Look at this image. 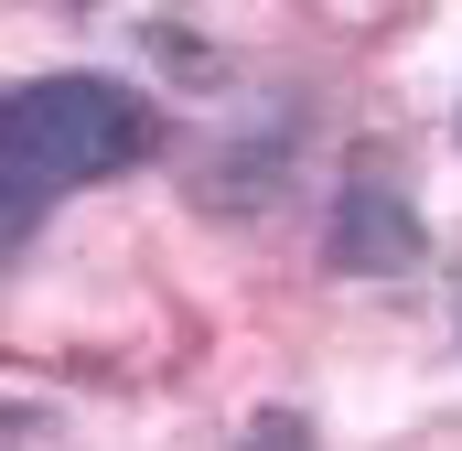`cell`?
<instances>
[{"label": "cell", "mask_w": 462, "mask_h": 451, "mask_svg": "<svg viewBox=\"0 0 462 451\" xmlns=\"http://www.w3.org/2000/svg\"><path fill=\"white\" fill-rule=\"evenodd\" d=\"M323 258H334L345 280H398V269H420V258H430V226L409 216V194H398V183H345Z\"/></svg>", "instance_id": "2"}, {"label": "cell", "mask_w": 462, "mask_h": 451, "mask_svg": "<svg viewBox=\"0 0 462 451\" xmlns=\"http://www.w3.org/2000/svg\"><path fill=\"white\" fill-rule=\"evenodd\" d=\"M22 441H32V419H0V451H22Z\"/></svg>", "instance_id": "4"}, {"label": "cell", "mask_w": 462, "mask_h": 451, "mask_svg": "<svg viewBox=\"0 0 462 451\" xmlns=\"http://www.w3.org/2000/svg\"><path fill=\"white\" fill-rule=\"evenodd\" d=\"M11 236H22V226H0V258H11Z\"/></svg>", "instance_id": "5"}, {"label": "cell", "mask_w": 462, "mask_h": 451, "mask_svg": "<svg viewBox=\"0 0 462 451\" xmlns=\"http://www.w3.org/2000/svg\"><path fill=\"white\" fill-rule=\"evenodd\" d=\"M162 151V118L118 76H32L0 97V226H32L54 194L140 172Z\"/></svg>", "instance_id": "1"}, {"label": "cell", "mask_w": 462, "mask_h": 451, "mask_svg": "<svg viewBox=\"0 0 462 451\" xmlns=\"http://www.w3.org/2000/svg\"><path fill=\"white\" fill-rule=\"evenodd\" d=\"M236 451H323V441H312V419H301V409H258Z\"/></svg>", "instance_id": "3"}]
</instances>
